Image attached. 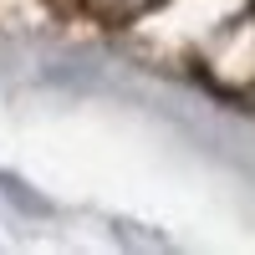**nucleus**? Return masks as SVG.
I'll use <instances>...</instances> for the list:
<instances>
[{"label": "nucleus", "mask_w": 255, "mask_h": 255, "mask_svg": "<svg viewBox=\"0 0 255 255\" xmlns=\"http://www.w3.org/2000/svg\"><path fill=\"white\" fill-rule=\"evenodd\" d=\"M158 5L163 0H77V10L87 20H97V26H133L138 15L158 10Z\"/></svg>", "instance_id": "obj_1"}]
</instances>
